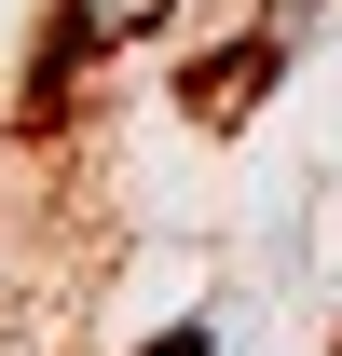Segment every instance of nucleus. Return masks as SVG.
Wrapping results in <instances>:
<instances>
[{
	"label": "nucleus",
	"instance_id": "f257e3e1",
	"mask_svg": "<svg viewBox=\"0 0 342 356\" xmlns=\"http://www.w3.org/2000/svg\"><path fill=\"white\" fill-rule=\"evenodd\" d=\"M260 83H274V28H260V42H233V55H206V69H192V110H206V124H247Z\"/></svg>",
	"mask_w": 342,
	"mask_h": 356
},
{
	"label": "nucleus",
	"instance_id": "f03ea898",
	"mask_svg": "<svg viewBox=\"0 0 342 356\" xmlns=\"http://www.w3.org/2000/svg\"><path fill=\"white\" fill-rule=\"evenodd\" d=\"M137 356H219V315H178V329H151Z\"/></svg>",
	"mask_w": 342,
	"mask_h": 356
}]
</instances>
